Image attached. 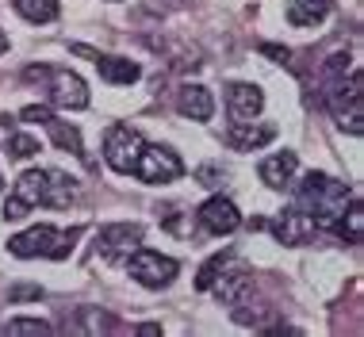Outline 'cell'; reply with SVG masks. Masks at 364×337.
Segmentation results:
<instances>
[{"label": "cell", "instance_id": "cell-1", "mask_svg": "<svg viewBox=\"0 0 364 337\" xmlns=\"http://www.w3.org/2000/svg\"><path fill=\"white\" fill-rule=\"evenodd\" d=\"M73 196H77V184L65 173H58V168H27L4 203V219H23L35 207L62 211V207L73 203Z\"/></svg>", "mask_w": 364, "mask_h": 337}, {"label": "cell", "instance_id": "cell-2", "mask_svg": "<svg viewBox=\"0 0 364 337\" xmlns=\"http://www.w3.org/2000/svg\"><path fill=\"white\" fill-rule=\"evenodd\" d=\"M349 200H353L349 188L341 181H333V176H326V173H307L299 181V188H295V207L307 211L318 230H333L341 219V211L349 207Z\"/></svg>", "mask_w": 364, "mask_h": 337}, {"label": "cell", "instance_id": "cell-3", "mask_svg": "<svg viewBox=\"0 0 364 337\" xmlns=\"http://www.w3.org/2000/svg\"><path fill=\"white\" fill-rule=\"evenodd\" d=\"M81 242V226L73 230H54V226H27L23 234L8 237V253L19 261H31V257H46V261H65L73 253V245Z\"/></svg>", "mask_w": 364, "mask_h": 337}, {"label": "cell", "instance_id": "cell-4", "mask_svg": "<svg viewBox=\"0 0 364 337\" xmlns=\"http://www.w3.org/2000/svg\"><path fill=\"white\" fill-rule=\"evenodd\" d=\"M364 73L360 69H346L341 77H330L326 81V107L333 115V123L349 134H360L364 131Z\"/></svg>", "mask_w": 364, "mask_h": 337}, {"label": "cell", "instance_id": "cell-5", "mask_svg": "<svg viewBox=\"0 0 364 337\" xmlns=\"http://www.w3.org/2000/svg\"><path fill=\"white\" fill-rule=\"evenodd\" d=\"M27 77H31V81H38V77H43V81H46V96H50L54 107H73V112L88 107V85L73 73V69L38 65V69H27Z\"/></svg>", "mask_w": 364, "mask_h": 337}, {"label": "cell", "instance_id": "cell-6", "mask_svg": "<svg viewBox=\"0 0 364 337\" xmlns=\"http://www.w3.org/2000/svg\"><path fill=\"white\" fill-rule=\"evenodd\" d=\"M139 181L146 184H173L184 176V161L176 157V150L169 146H157V142H142L139 157H134V168H131Z\"/></svg>", "mask_w": 364, "mask_h": 337}, {"label": "cell", "instance_id": "cell-7", "mask_svg": "<svg viewBox=\"0 0 364 337\" xmlns=\"http://www.w3.org/2000/svg\"><path fill=\"white\" fill-rule=\"evenodd\" d=\"M127 272H131V280H139L142 287H150V291H157V287H169L176 280V272H181V264L173 261V257H161L154 250H134L131 257H127Z\"/></svg>", "mask_w": 364, "mask_h": 337}, {"label": "cell", "instance_id": "cell-8", "mask_svg": "<svg viewBox=\"0 0 364 337\" xmlns=\"http://www.w3.org/2000/svg\"><path fill=\"white\" fill-rule=\"evenodd\" d=\"M142 245V226L139 223H107L100 234H96V257L100 261H123Z\"/></svg>", "mask_w": 364, "mask_h": 337}, {"label": "cell", "instance_id": "cell-9", "mask_svg": "<svg viewBox=\"0 0 364 337\" xmlns=\"http://www.w3.org/2000/svg\"><path fill=\"white\" fill-rule=\"evenodd\" d=\"M139 150H142V134L134 131V127H127V123H115L112 131L104 134V157H107V165H112L115 173H131Z\"/></svg>", "mask_w": 364, "mask_h": 337}, {"label": "cell", "instance_id": "cell-10", "mask_svg": "<svg viewBox=\"0 0 364 337\" xmlns=\"http://www.w3.org/2000/svg\"><path fill=\"white\" fill-rule=\"evenodd\" d=\"M211 291L219 295V299H223L226 306H238V303H245V299L253 295V272L245 269V264L238 261V257H234V261L223 269L219 280L211 284Z\"/></svg>", "mask_w": 364, "mask_h": 337}, {"label": "cell", "instance_id": "cell-11", "mask_svg": "<svg viewBox=\"0 0 364 337\" xmlns=\"http://www.w3.org/2000/svg\"><path fill=\"white\" fill-rule=\"evenodd\" d=\"M269 230L277 234V242H284V245H307L311 237L318 234V226H314V219H311L307 211H299V207H288L280 219L269 223Z\"/></svg>", "mask_w": 364, "mask_h": 337}, {"label": "cell", "instance_id": "cell-12", "mask_svg": "<svg viewBox=\"0 0 364 337\" xmlns=\"http://www.w3.org/2000/svg\"><path fill=\"white\" fill-rule=\"evenodd\" d=\"M196 219H200V226L208 234H234L242 226V215H238V207H234L226 196H211L208 203L196 211Z\"/></svg>", "mask_w": 364, "mask_h": 337}, {"label": "cell", "instance_id": "cell-13", "mask_svg": "<svg viewBox=\"0 0 364 337\" xmlns=\"http://www.w3.org/2000/svg\"><path fill=\"white\" fill-rule=\"evenodd\" d=\"M226 107H230V115L238 119V123H250V119L261 115L264 96H261L257 85H242V81H238V85L226 88Z\"/></svg>", "mask_w": 364, "mask_h": 337}, {"label": "cell", "instance_id": "cell-14", "mask_svg": "<svg viewBox=\"0 0 364 337\" xmlns=\"http://www.w3.org/2000/svg\"><path fill=\"white\" fill-rule=\"evenodd\" d=\"M257 173H261V181L269 184V188H277V192H284V188H291L295 173H299V157H295L291 150L272 154V157H264V161H261Z\"/></svg>", "mask_w": 364, "mask_h": 337}, {"label": "cell", "instance_id": "cell-15", "mask_svg": "<svg viewBox=\"0 0 364 337\" xmlns=\"http://www.w3.org/2000/svg\"><path fill=\"white\" fill-rule=\"evenodd\" d=\"M176 112L184 119H196V123H208L215 115V96L203 85H184L181 92H176Z\"/></svg>", "mask_w": 364, "mask_h": 337}, {"label": "cell", "instance_id": "cell-16", "mask_svg": "<svg viewBox=\"0 0 364 337\" xmlns=\"http://www.w3.org/2000/svg\"><path fill=\"white\" fill-rule=\"evenodd\" d=\"M96 73L104 77L107 85H134L142 77V69L131 62V58H115V54H92Z\"/></svg>", "mask_w": 364, "mask_h": 337}, {"label": "cell", "instance_id": "cell-17", "mask_svg": "<svg viewBox=\"0 0 364 337\" xmlns=\"http://www.w3.org/2000/svg\"><path fill=\"white\" fill-rule=\"evenodd\" d=\"M226 142H230L234 150L250 154V150H261V146L277 142V127H272V123H257V127H230V131H226Z\"/></svg>", "mask_w": 364, "mask_h": 337}, {"label": "cell", "instance_id": "cell-18", "mask_svg": "<svg viewBox=\"0 0 364 337\" xmlns=\"http://www.w3.org/2000/svg\"><path fill=\"white\" fill-rule=\"evenodd\" d=\"M338 0H291L288 4V19L295 27H318L322 19L333 12Z\"/></svg>", "mask_w": 364, "mask_h": 337}, {"label": "cell", "instance_id": "cell-19", "mask_svg": "<svg viewBox=\"0 0 364 337\" xmlns=\"http://www.w3.org/2000/svg\"><path fill=\"white\" fill-rule=\"evenodd\" d=\"M46 131H50V138H54V146H62L65 154H73V157H85V142H81V131H77L73 123H65V119H58V115H50L46 119ZM88 161V157H85Z\"/></svg>", "mask_w": 364, "mask_h": 337}, {"label": "cell", "instance_id": "cell-20", "mask_svg": "<svg viewBox=\"0 0 364 337\" xmlns=\"http://www.w3.org/2000/svg\"><path fill=\"white\" fill-rule=\"evenodd\" d=\"M16 12L27 19V23H54L58 16H62V8H58V0H12Z\"/></svg>", "mask_w": 364, "mask_h": 337}, {"label": "cell", "instance_id": "cell-21", "mask_svg": "<svg viewBox=\"0 0 364 337\" xmlns=\"http://www.w3.org/2000/svg\"><path fill=\"white\" fill-rule=\"evenodd\" d=\"M341 237H346L349 245H360V230H364V211H360V200L353 196L349 200V207L341 211V219H338V226H333Z\"/></svg>", "mask_w": 364, "mask_h": 337}, {"label": "cell", "instance_id": "cell-22", "mask_svg": "<svg viewBox=\"0 0 364 337\" xmlns=\"http://www.w3.org/2000/svg\"><path fill=\"white\" fill-rule=\"evenodd\" d=\"M234 257H238L234 250H223V253H215L211 261H208V264H203V269H200V276H196V287H200V291H211V284L219 280V276H223V269H226V264L234 261Z\"/></svg>", "mask_w": 364, "mask_h": 337}, {"label": "cell", "instance_id": "cell-23", "mask_svg": "<svg viewBox=\"0 0 364 337\" xmlns=\"http://www.w3.org/2000/svg\"><path fill=\"white\" fill-rule=\"evenodd\" d=\"M81 319H85V330H88V333H115V330H119V322H115L112 314L96 311V306H85Z\"/></svg>", "mask_w": 364, "mask_h": 337}, {"label": "cell", "instance_id": "cell-24", "mask_svg": "<svg viewBox=\"0 0 364 337\" xmlns=\"http://www.w3.org/2000/svg\"><path fill=\"white\" fill-rule=\"evenodd\" d=\"M38 150H43V146H38V138H31V134H12L4 142L8 157H38Z\"/></svg>", "mask_w": 364, "mask_h": 337}, {"label": "cell", "instance_id": "cell-25", "mask_svg": "<svg viewBox=\"0 0 364 337\" xmlns=\"http://www.w3.org/2000/svg\"><path fill=\"white\" fill-rule=\"evenodd\" d=\"M4 333H54V326L43 319H8Z\"/></svg>", "mask_w": 364, "mask_h": 337}, {"label": "cell", "instance_id": "cell-26", "mask_svg": "<svg viewBox=\"0 0 364 337\" xmlns=\"http://www.w3.org/2000/svg\"><path fill=\"white\" fill-rule=\"evenodd\" d=\"M54 112L46 104H27L23 112H19V119H23V123H46V119H50Z\"/></svg>", "mask_w": 364, "mask_h": 337}, {"label": "cell", "instance_id": "cell-27", "mask_svg": "<svg viewBox=\"0 0 364 337\" xmlns=\"http://www.w3.org/2000/svg\"><path fill=\"white\" fill-rule=\"evenodd\" d=\"M8 299H43V287H35V284H19L8 291Z\"/></svg>", "mask_w": 364, "mask_h": 337}, {"label": "cell", "instance_id": "cell-28", "mask_svg": "<svg viewBox=\"0 0 364 337\" xmlns=\"http://www.w3.org/2000/svg\"><path fill=\"white\" fill-rule=\"evenodd\" d=\"M261 54L277 58V62H288V58H291V50H288V46H272V43H261Z\"/></svg>", "mask_w": 364, "mask_h": 337}, {"label": "cell", "instance_id": "cell-29", "mask_svg": "<svg viewBox=\"0 0 364 337\" xmlns=\"http://www.w3.org/2000/svg\"><path fill=\"white\" fill-rule=\"evenodd\" d=\"M4 50H8V35L0 31V54H4Z\"/></svg>", "mask_w": 364, "mask_h": 337}, {"label": "cell", "instance_id": "cell-30", "mask_svg": "<svg viewBox=\"0 0 364 337\" xmlns=\"http://www.w3.org/2000/svg\"><path fill=\"white\" fill-rule=\"evenodd\" d=\"M0 188H4V181H0Z\"/></svg>", "mask_w": 364, "mask_h": 337}]
</instances>
